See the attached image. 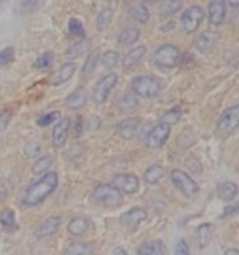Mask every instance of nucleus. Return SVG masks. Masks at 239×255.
<instances>
[{"mask_svg":"<svg viewBox=\"0 0 239 255\" xmlns=\"http://www.w3.org/2000/svg\"><path fill=\"white\" fill-rule=\"evenodd\" d=\"M68 31L71 35H73L74 37L77 38H85V28L83 23L80 19L76 18V17H71L68 20Z\"/></svg>","mask_w":239,"mask_h":255,"instance_id":"e433bc0d","label":"nucleus"},{"mask_svg":"<svg viewBox=\"0 0 239 255\" xmlns=\"http://www.w3.org/2000/svg\"><path fill=\"white\" fill-rule=\"evenodd\" d=\"M101 125V120L97 115H92L88 121V128L91 130H97Z\"/></svg>","mask_w":239,"mask_h":255,"instance_id":"c03bdc74","label":"nucleus"},{"mask_svg":"<svg viewBox=\"0 0 239 255\" xmlns=\"http://www.w3.org/2000/svg\"><path fill=\"white\" fill-rule=\"evenodd\" d=\"M218 196L224 202H231L239 194V187L233 181H224L217 189Z\"/></svg>","mask_w":239,"mask_h":255,"instance_id":"412c9836","label":"nucleus"},{"mask_svg":"<svg viewBox=\"0 0 239 255\" xmlns=\"http://www.w3.org/2000/svg\"><path fill=\"white\" fill-rule=\"evenodd\" d=\"M98 60H99V54H98L97 51L92 52L90 54H88L86 60L82 66V74L85 77L92 75L94 73V71L96 70V68H97Z\"/></svg>","mask_w":239,"mask_h":255,"instance_id":"c9c22d12","label":"nucleus"},{"mask_svg":"<svg viewBox=\"0 0 239 255\" xmlns=\"http://www.w3.org/2000/svg\"><path fill=\"white\" fill-rule=\"evenodd\" d=\"M170 135L171 127L160 123L150 129L146 136V144L151 150L161 149L167 142Z\"/></svg>","mask_w":239,"mask_h":255,"instance_id":"0eeeda50","label":"nucleus"},{"mask_svg":"<svg viewBox=\"0 0 239 255\" xmlns=\"http://www.w3.org/2000/svg\"><path fill=\"white\" fill-rule=\"evenodd\" d=\"M70 126L71 120L66 117L60 120L52 129V144L55 148L61 149L66 145Z\"/></svg>","mask_w":239,"mask_h":255,"instance_id":"f8f14e48","label":"nucleus"},{"mask_svg":"<svg viewBox=\"0 0 239 255\" xmlns=\"http://www.w3.org/2000/svg\"><path fill=\"white\" fill-rule=\"evenodd\" d=\"M93 195L97 202L106 208L115 209L123 203V195L119 189L112 184H99L94 189Z\"/></svg>","mask_w":239,"mask_h":255,"instance_id":"f03ea898","label":"nucleus"},{"mask_svg":"<svg viewBox=\"0 0 239 255\" xmlns=\"http://www.w3.org/2000/svg\"><path fill=\"white\" fill-rule=\"evenodd\" d=\"M147 53V48L144 45L134 47L124 55L122 59V68L125 71H131L138 66L140 61Z\"/></svg>","mask_w":239,"mask_h":255,"instance_id":"4468645a","label":"nucleus"},{"mask_svg":"<svg viewBox=\"0 0 239 255\" xmlns=\"http://www.w3.org/2000/svg\"><path fill=\"white\" fill-rule=\"evenodd\" d=\"M53 157L52 155H44L42 157L37 159L32 166V172L34 175H41L46 172L52 165Z\"/></svg>","mask_w":239,"mask_h":255,"instance_id":"473e14b6","label":"nucleus"},{"mask_svg":"<svg viewBox=\"0 0 239 255\" xmlns=\"http://www.w3.org/2000/svg\"><path fill=\"white\" fill-rule=\"evenodd\" d=\"M183 2L179 0H172V1H167L164 6L160 9L159 15L162 18H167L170 16L176 14L179 9L182 7Z\"/></svg>","mask_w":239,"mask_h":255,"instance_id":"f704fd0d","label":"nucleus"},{"mask_svg":"<svg viewBox=\"0 0 239 255\" xmlns=\"http://www.w3.org/2000/svg\"><path fill=\"white\" fill-rule=\"evenodd\" d=\"M0 224L8 232L16 230L18 228V225L16 224L14 211L7 209L3 210L0 214Z\"/></svg>","mask_w":239,"mask_h":255,"instance_id":"bb28decb","label":"nucleus"},{"mask_svg":"<svg viewBox=\"0 0 239 255\" xmlns=\"http://www.w3.org/2000/svg\"><path fill=\"white\" fill-rule=\"evenodd\" d=\"M140 126V120L137 118H127L119 122L116 126V131L118 135L125 139L129 140L133 138Z\"/></svg>","mask_w":239,"mask_h":255,"instance_id":"ddd939ff","label":"nucleus"},{"mask_svg":"<svg viewBox=\"0 0 239 255\" xmlns=\"http://www.w3.org/2000/svg\"><path fill=\"white\" fill-rule=\"evenodd\" d=\"M117 106L120 111H132L138 106V100L133 94H124L118 99Z\"/></svg>","mask_w":239,"mask_h":255,"instance_id":"2f4dec72","label":"nucleus"},{"mask_svg":"<svg viewBox=\"0 0 239 255\" xmlns=\"http://www.w3.org/2000/svg\"><path fill=\"white\" fill-rule=\"evenodd\" d=\"M53 61L54 53L52 51H47L37 57L34 63V68L39 71H46L52 67Z\"/></svg>","mask_w":239,"mask_h":255,"instance_id":"c85d7f7f","label":"nucleus"},{"mask_svg":"<svg viewBox=\"0 0 239 255\" xmlns=\"http://www.w3.org/2000/svg\"><path fill=\"white\" fill-rule=\"evenodd\" d=\"M170 178L173 184L186 196L196 195L200 190L197 182L183 170L178 168L173 169L170 174Z\"/></svg>","mask_w":239,"mask_h":255,"instance_id":"39448f33","label":"nucleus"},{"mask_svg":"<svg viewBox=\"0 0 239 255\" xmlns=\"http://www.w3.org/2000/svg\"><path fill=\"white\" fill-rule=\"evenodd\" d=\"M175 255H191L190 249L184 240H179L175 247Z\"/></svg>","mask_w":239,"mask_h":255,"instance_id":"79ce46f5","label":"nucleus"},{"mask_svg":"<svg viewBox=\"0 0 239 255\" xmlns=\"http://www.w3.org/2000/svg\"><path fill=\"white\" fill-rule=\"evenodd\" d=\"M176 25L177 23L174 21H169L168 23H165L164 25H163L161 27V30L164 32V33H167V32H171L172 30H174L176 28Z\"/></svg>","mask_w":239,"mask_h":255,"instance_id":"49530a36","label":"nucleus"},{"mask_svg":"<svg viewBox=\"0 0 239 255\" xmlns=\"http://www.w3.org/2000/svg\"><path fill=\"white\" fill-rule=\"evenodd\" d=\"M60 118L61 113L59 111H52L39 116L37 119V125L39 128H47L50 127L53 123L57 122Z\"/></svg>","mask_w":239,"mask_h":255,"instance_id":"4c0bfd02","label":"nucleus"},{"mask_svg":"<svg viewBox=\"0 0 239 255\" xmlns=\"http://www.w3.org/2000/svg\"><path fill=\"white\" fill-rule=\"evenodd\" d=\"M119 53L115 51H108L102 56V64L103 67L108 70H111L116 68L119 64Z\"/></svg>","mask_w":239,"mask_h":255,"instance_id":"58836bf2","label":"nucleus"},{"mask_svg":"<svg viewBox=\"0 0 239 255\" xmlns=\"http://www.w3.org/2000/svg\"><path fill=\"white\" fill-rule=\"evenodd\" d=\"M239 210V206L238 205H233V206H227L224 210V213L222 215V217H226L229 215H233L235 213H237Z\"/></svg>","mask_w":239,"mask_h":255,"instance_id":"a18cd8bd","label":"nucleus"},{"mask_svg":"<svg viewBox=\"0 0 239 255\" xmlns=\"http://www.w3.org/2000/svg\"><path fill=\"white\" fill-rule=\"evenodd\" d=\"M212 227L213 225L207 223L203 224L197 228V241L200 249H204L209 245Z\"/></svg>","mask_w":239,"mask_h":255,"instance_id":"c756f323","label":"nucleus"},{"mask_svg":"<svg viewBox=\"0 0 239 255\" xmlns=\"http://www.w3.org/2000/svg\"><path fill=\"white\" fill-rule=\"evenodd\" d=\"M164 168L161 165H152L149 166L144 173V178L149 185H155L164 177Z\"/></svg>","mask_w":239,"mask_h":255,"instance_id":"5701e85b","label":"nucleus"},{"mask_svg":"<svg viewBox=\"0 0 239 255\" xmlns=\"http://www.w3.org/2000/svg\"><path fill=\"white\" fill-rule=\"evenodd\" d=\"M131 88L136 96L146 99H152L159 95L161 85L156 79L151 76L140 75L133 79Z\"/></svg>","mask_w":239,"mask_h":255,"instance_id":"7ed1b4c3","label":"nucleus"},{"mask_svg":"<svg viewBox=\"0 0 239 255\" xmlns=\"http://www.w3.org/2000/svg\"><path fill=\"white\" fill-rule=\"evenodd\" d=\"M92 252V246L88 243L76 241L68 245L66 251V255H91Z\"/></svg>","mask_w":239,"mask_h":255,"instance_id":"a878e982","label":"nucleus"},{"mask_svg":"<svg viewBox=\"0 0 239 255\" xmlns=\"http://www.w3.org/2000/svg\"><path fill=\"white\" fill-rule=\"evenodd\" d=\"M90 43L86 39H82L81 41H78L73 45L70 46L66 52V56L71 59L79 58L82 54L88 52Z\"/></svg>","mask_w":239,"mask_h":255,"instance_id":"393cba45","label":"nucleus"},{"mask_svg":"<svg viewBox=\"0 0 239 255\" xmlns=\"http://www.w3.org/2000/svg\"><path fill=\"white\" fill-rule=\"evenodd\" d=\"M7 189L5 187V185L0 183V202H2L7 197Z\"/></svg>","mask_w":239,"mask_h":255,"instance_id":"de8ad7c7","label":"nucleus"},{"mask_svg":"<svg viewBox=\"0 0 239 255\" xmlns=\"http://www.w3.org/2000/svg\"><path fill=\"white\" fill-rule=\"evenodd\" d=\"M87 92L83 87L76 88L66 99V105L70 110H80L87 103Z\"/></svg>","mask_w":239,"mask_h":255,"instance_id":"a211bd4d","label":"nucleus"},{"mask_svg":"<svg viewBox=\"0 0 239 255\" xmlns=\"http://www.w3.org/2000/svg\"><path fill=\"white\" fill-rule=\"evenodd\" d=\"M205 18V12L199 6H192L180 16V22L183 30L188 34H193L200 26Z\"/></svg>","mask_w":239,"mask_h":255,"instance_id":"6e6552de","label":"nucleus"},{"mask_svg":"<svg viewBox=\"0 0 239 255\" xmlns=\"http://www.w3.org/2000/svg\"><path fill=\"white\" fill-rule=\"evenodd\" d=\"M15 60V49L12 46H7L0 50V68L5 67Z\"/></svg>","mask_w":239,"mask_h":255,"instance_id":"ea45409f","label":"nucleus"},{"mask_svg":"<svg viewBox=\"0 0 239 255\" xmlns=\"http://www.w3.org/2000/svg\"><path fill=\"white\" fill-rule=\"evenodd\" d=\"M219 38L220 35L216 31H204L196 38L195 48L199 53H207L216 44Z\"/></svg>","mask_w":239,"mask_h":255,"instance_id":"2eb2a0df","label":"nucleus"},{"mask_svg":"<svg viewBox=\"0 0 239 255\" xmlns=\"http://www.w3.org/2000/svg\"><path fill=\"white\" fill-rule=\"evenodd\" d=\"M137 252L139 255H165L166 247L162 240H149L142 243Z\"/></svg>","mask_w":239,"mask_h":255,"instance_id":"6ab92c4d","label":"nucleus"},{"mask_svg":"<svg viewBox=\"0 0 239 255\" xmlns=\"http://www.w3.org/2000/svg\"><path fill=\"white\" fill-rule=\"evenodd\" d=\"M77 70V66L74 63H66L55 72L52 77L53 85H62L67 83L75 74Z\"/></svg>","mask_w":239,"mask_h":255,"instance_id":"aec40b11","label":"nucleus"},{"mask_svg":"<svg viewBox=\"0 0 239 255\" xmlns=\"http://www.w3.org/2000/svg\"><path fill=\"white\" fill-rule=\"evenodd\" d=\"M58 181L57 173L54 171L46 173L25 190L22 196V204L28 207H35L41 204L56 190Z\"/></svg>","mask_w":239,"mask_h":255,"instance_id":"f257e3e1","label":"nucleus"},{"mask_svg":"<svg viewBox=\"0 0 239 255\" xmlns=\"http://www.w3.org/2000/svg\"><path fill=\"white\" fill-rule=\"evenodd\" d=\"M118 81H119V77L116 73H110L108 75L104 76L102 79H100L94 89V95H93L94 102L97 105H101L105 103L108 98L110 97L111 92L114 89V87L118 83Z\"/></svg>","mask_w":239,"mask_h":255,"instance_id":"423d86ee","label":"nucleus"},{"mask_svg":"<svg viewBox=\"0 0 239 255\" xmlns=\"http://www.w3.org/2000/svg\"><path fill=\"white\" fill-rule=\"evenodd\" d=\"M131 17L141 24H146L149 20V11L144 4H136L130 10Z\"/></svg>","mask_w":239,"mask_h":255,"instance_id":"cd10ccee","label":"nucleus"},{"mask_svg":"<svg viewBox=\"0 0 239 255\" xmlns=\"http://www.w3.org/2000/svg\"><path fill=\"white\" fill-rule=\"evenodd\" d=\"M112 255H127L126 252L122 248H116L113 252Z\"/></svg>","mask_w":239,"mask_h":255,"instance_id":"09e8293b","label":"nucleus"},{"mask_svg":"<svg viewBox=\"0 0 239 255\" xmlns=\"http://www.w3.org/2000/svg\"><path fill=\"white\" fill-rule=\"evenodd\" d=\"M60 225H61V220L59 217L57 216L49 217L38 226L35 235L38 239L50 237L58 231Z\"/></svg>","mask_w":239,"mask_h":255,"instance_id":"f3484780","label":"nucleus"},{"mask_svg":"<svg viewBox=\"0 0 239 255\" xmlns=\"http://www.w3.org/2000/svg\"><path fill=\"white\" fill-rule=\"evenodd\" d=\"M24 150H25V153H26L28 156L33 157V156H36L37 153H39V151H40V146H39L37 143H28V144L25 146Z\"/></svg>","mask_w":239,"mask_h":255,"instance_id":"37998d69","label":"nucleus"},{"mask_svg":"<svg viewBox=\"0 0 239 255\" xmlns=\"http://www.w3.org/2000/svg\"><path fill=\"white\" fill-rule=\"evenodd\" d=\"M224 255H239V252L238 249H235V248H232V249H228L225 253Z\"/></svg>","mask_w":239,"mask_h":255,"instance_id":"8fccbe9b","label":"nucleus"},{"mask_svg":"<svg viewBox=\"0 0 239 255\" xmlns=\"http://www.w3.org/2000/svg\"><path fill=\"white\" fill-rule=\"evenodd\" d=\"M140 36V31L134 27H128L120 32L118 42L123 46L134 45Z\"/></svg>","mask_w":239,"mask_h":255,"instance_id":"b1692460","label":"nucleus"},{"mask_svg":"<svg viewBox=\"0 0 239 255\" xmlns=\"http://www.w3.org/2000/svg\"><path fill=\"white\" fill-rule=\"evenodd\" d=\"M89 225V221L86 218L75 217L67 225V231L73 236L79 237L88 230Z\"/></svg>","mask_w":239,"mask_h":255,"instance_id":"4be33fe9","label":"nucleus"},{"mask_svg":"<svg viewBox=\"0 0 239 255\" xmlns=\"http://www.w3.org/2000/svg\"><path fill=\"white\" fill-rule=\"evenodd\" d=\"M112 185L127 195H134L138 192L140 181L137 176L129 173L116 175L112 180Z\"/></svg>","mask_w":239,"mask_h":255,"instance_id":"9d476101","label":"nucleus"},{"mask_svg":"<svg viewBox=\"0 0 239 255\" xmlns=\"http://www.w3.org/2000/svg\"><path fill=\"white\" fill-rule=\"evenodd\" d=\"M82 121H77V123H76V127H75V129H76V132H80V133H82Z\"/></svg>","mask_w":239,"mask_h":255,"instance_id":"3c124183","label":"nucleus"},{"mask_svg":"<svg viewBox=\"0 0 239 255\" xmlns=\"http://www.w3.org/2000/svg\"><path fill=\"white\" fill-rule=\"evenodd\" d=\"M180 58V51L179 48L173 44H164L153 55L154 66L161 69H172L175 68Z\"/></svg>","mask_w":239,"mask_h":255,"instance_id":"20e7f679","label":"nucleus"},{"mask_svg":"<svg viewBox=\"0 0 239 255\" xmlns=\"http://www.w3.org/2000/svg\"><path fill=\"white\" fill-rule=\"evenodd\" d=\"M226 17V3L224 0H213L209 4V23L220 25Z\"/></svg>","mask_w":239,"mask_h":255,"instance_id":"dca6fc26","label":"nucleus"},{"mask_svg":"<svg viewBox=\"0 0 239 255\" xmlns=\"http://www.w3.org/2000/svg\"><path fill=\"white\" fill-rule=\"evenodd\" d=\"M148 217L147 211L142 208H134L128 210L125 213L121 215L120 219V224L125 226L127 229L135 231L137 227L141 225Z\"/></svg>","mask_w":239,"mask_h":255,"instance_id":"9b49d317","label":"nucleus"},{"mask_svg":"<svg viewBox=\"0 0 239 255\" xmlns=\"http://www.w3.org/2000/svg\"><path fill=\"white\" fill-rule=\"evenodd\" d=\"M239 106H232L224 110L221 114L217 128L220 132L224 134H230L239 126Z\"/></svg>","mask_w":239,"mask_h":255,"instance_id":"1a4fd4ad","label":"nucleus"},{"mask_svg":"<svg viewBox=\"0 0 239 255\" xmlns=\"http://www.w3.org/2000/svg\"><path fill=\"white\" fill-rule=\"evenodd\" d=\"M113 10L112 8H107L102 9L97 18V28L98 31L103 32L108 29L113 19Z\"/></svg>","mask_w":239,"mask_h":255,"instance_id":"7c9ffc66","label":"nucleus"},{"mask_svg":"<svg viewBox=\"0 0 239 255\" xmlns=\"http://www.w3.org/2000/svg\"><path fill=\"white\" fill-rule=\"evenodd\" d=\"M12 117L13 111L10 109H6L0 113V133L4 132L7 129Z\"/></svg>","mask_w":239,"mask_h":255,"instance_id":"a19ab883","label":"nucleus"},{"mask_svg":"<svg viewBox=\"0 0 239 255\" xmlns=\"http://www.w3.org/2000/svg\"><path fill=\"white\" fill-rule=\"evenodd\" d=\"M0 3H1V1H0Z\"/></svg>","mask_w":239,"mask_h":255,"instance_id":"603ef678","label":"nucleus"},{"mask_svg":"<svg viewBox=\"0 0 239 255\" xmlns=\"http://www.w3.org/2000/svg\"><path fill=\"white\" fill-rule=\"evenodd\" d=\"M181 116H182L181 109L178 106H176L164 113V115L161 118V123L170 127L171 125L178 124L181 119Z\"/></svg>","mask_w":239,"mask_h":255,"instance_id":"72a5a7b5","label":"nucleus"}]
</instances>
